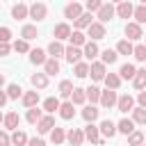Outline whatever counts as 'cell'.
Returning <instances> with one entry per match:
<instances>
[{
    "instance_id": "obj_1",
    "label": "cell",
    "mask_w": 146,
    "mask_h": 146,
    "mask_svg": "<svg viewBox=\"0 0 146 146\" xmlns=\"http://www.w3.org/2000/svg\"><path fill=\"white\" fill-rule=\"evenodd\" d=\"M89 75H91V80H96V82L105 80V75H107L105 64H103V62H91V64H89Z\"/></svg>"
},
{
    "instance_id": "obj_2",
    "label": "cell",
    "mask_w": 146,
    "mask_h": 146,
    "mask_svg": "<svg viewBox=\"0 0 146 146\" xmlns=\"http://www.w3.org/2000/svg\"><path fill=\"white\" fill-rule=\"evenodd\" d=\"M116 110L119 112H132L135 110V98L130 96V94H123V96H119V100H116Z\"/></svg>"
},
{
    "instance_id": "obj_3",
    "label": "cell",
    "mask_w": 146,
    "mask_h": 146,
    "mask_svg": "<svg viewBox=\"0 0 146 146\" xmlns=\"http://www.w3.org/2000/svg\"><path fill=\"white\" fill-rule=\"evenodd\" d=\"M87 32H89V36H91V41H98V39H105V23H100V21H96V23H91V25L87 27Z\"/></svg>"
},
{
    "instance_id": "obj_4",
    "label": "cell",
    "mask_w": 146,
    "mask_h": 146,
    "mask_svg": "<svg viewBox=\"0 0 146 146\" xmlns=\"http://www.w3.org/2000/svg\"><path fill=\"white\" fill-rule=\"evenodd\" d=\"M116 100H119V96H116V89H107V91H103V94H100V105H103L105 110L114 107V105H116Z\"/></svg>"
},
{
    "instance_id": "obj_5",
    "label": "cell",
    "mask_w": 146,
    "mask_h": 146,
    "mask_svg": "<svg viewBox=\"0 0 146 146\" xmlns=\"http://www.w3.org/2000/svg\"><path fill=\"white\" fill-rule=\"evenodd\" d=\"M48 16V7L43 5V2H34L32 7H30V18H34V21H43Z\"/></svg>"
},
{
    "instance_id": "obj_6",
    "label": "cell",
    "mask_w": 146,
    "mask_h": 146,
    "mask_svg": "<svg viewBox=\"0 0 146 146\" xmlns=\"http://www.w3.org/2000/svg\"><path fill=\"white\" fill-rule=\"evenodd\" d=\"M114 14H116L114 5H112V2H103V7L98 9V21H100V23H107V21H112Z\"/></svg>"
},
{
    "instance_id": "obj_7",
    "label": "cell",
    "mask_w": 146,
    "mask_h": 146,
    "mask_svg": "<svg viewBox=\"0 0 146 146\" xmlns=\"http://www.w3.org/2000/svg\"><path fill=\"white\" fill-rule=\"evenodd\" d=\"M66 139H68L71 146H82V141H84L87 137H84V130H80V128H71L68 135H66Z\"/></svg>"
},
{
    "instance_id": "obj_8",
    "label": "cell",
    "mask_w": 146,
    "mask_h": 146,
    "mask_svg": "<svg viewBox=\"0 0 146 146\" xmlns=\"http://www.w3.org/2000/svg\"><path fill=\"white\" fill-rule=\"evenodd\" d=\"M52 128H55V119H52V114H46V116H41V119H39V123H36V130H39L41 135L50 132Z\"/></svg>"
},
{
    "instance_id": "obj_9",
    "label": "cell",
    "mask_w": 146,
    "mask_h": 146,
    "mask_svg": "<svg viewBox=\"0 0 146 146\" xmlns=\"http://www.w3.org/2000/svg\"><path fill=\"white\" fill-rule=\"evenodd\" d=\"M84 137H87L89 141H94V144H103V141H100V128L94 125V123H87V125H84Z\"/></svg>"
},
{
    "instance_id": "obj_10",
    "label": "cell",
    "mask_w": 146,
    "mask_h": 146,
    "mask_svg": "<svg viewBox=\"0 0 146 146\" xmlns=\"http://www.w3.org/2000/svg\"><path fill=\"white\" fill-rule=\"evenodd\" d=\"M125 36L130 39V41H139L144 34H141V25L139 23H128L125 25Z\"/></svg>"
},
{
    "instance_id": "obj_11",
    "label": "cell",
    "mask_w": 146,
    "mask_h": 146,
    "mask_svg": "<svg viewBox=\"0 0 146 146\" xmlns=\"http://www.w3.org/2000/svg\"><path fill=\"white\" fill-rule=\"evenodd\" d=\"M64 16H66V18H71V21H75L78 16H82V7L73 0V2H68V5L64 7Z\"/></svg>"
},
{
    "instance_id": "obj_12",
    "label": "cell",
    "mask_w": 146,
    "mask_h": 146,
    "mask_svg": "<svg viewBox=\"0 0 146 146\" xmlns=\"http://www.w3.org/2000/svg\"><path fill=\"white\" fill-rule=\"evenodd\" d=\"M82 55H84V52H82L78 46H68V48H66V52H64V57H66V62H68V64H78Z\"/></svg>"
},
{
    "instance_id": "obj_13",
    "label": "cell",
    "mask_w": 146,
    "mask_h": 146,
    "mask_svg": "<svg viewBox=\"0 0 146 146\" xmlns=\"http://www.w3.org/2000/svg\"><path fill=\"white\" fill-rule=\"evenodd\" d=\"M27 16H30V7H25L23 2H18V5H14V7H11V18L23 21V18H27Z\"/></svg>"
},
{
    "instance_id": "obj_14",
    "label": "cell",
    "mask_w": 146,
    "mask_h": 146,
    "mask_svg": "<svg viewBox=\"0 0 146 146\" xmlns=\"http://www.w3.org/2000/svg\"><path fill=\"white\" fill-rule=\"evenodd\" d=\"M52 34H55V39H57V41H64V39H68V36H71V27H68L66 23H59V25H55Z\"/></svg>"
},
{
    "instance_id": "obj_15",
    "label": "cell",
    "mask_w": 146,
    "mask_h": 146,
    "mask_svg": "<svg viewBox=\"0 0 146 146\" xmlns=\"http://www.w3.org/2000/svg\"><path fill=\"white\" fill-rule=\"evenodd\" d=\"M64 52H66V48L55 39V41H50V46H48V55L50 57H55V59H59V57H64Z\"/></svg>"
},
{
    "instance_id": "obj_16",
    "label": "cell",
    "mask_w": 146,
    "mask_h": 146,
    "mask_svg": "<svg viewBox=\"0 0 146 146\" xmlns=\"http://www.w3.org/2000/svg\"><path fill=\"white\" fill-rule=\"evenodd\" d=\"M21 98H23V105H25V107H36V105H39V91H36V89H34V91H25Z\"/></svg>"
},
{
    "instance_id": "obj_17",
    "label": "cell",
    "mask_w": 146,
    "mask_h": 146,
    "mask_svg": "<svg viewBox=\"0 0 146 146\" xmlns=\"http://www.w3.org/2000/svg\"><path fill=\"white\" fill-rule=\"evenodd\" d=\"M59 116H62L64 121H71V119L75 116V110H73V103H71V100H66V103L59 105Z\"/></svg>"
},
{
    "instance_id": "obj_18",
    "label": "cell",
    "mask_w": 146,
    "mask_h": 146,
    "mask_svg": "<svg viewBox=\"0 0 146 146\" xmlns=\"http://www.w3.org/2000/svg\"><path fill=\"white\" fill-rule=\"evenodd\" d=\"M98 128H100V132H103L105 137H110V139H112V137H114V135L119 132V130H116V123H112L110 119H105V121H100V125H98Z\"/></svg>"
},
{
    "instance_id": "obj_19",
    "label": "cell",
    "mask_w": 146,
    "mask_h": 146,
    "mask_svg": "<svg viewBox=\"0 0 146 146\" xmlns=\"http://www.w3.org/2000/svg\"><path fill=\"white\" fill-rule=\"evenodd\" d=\"M135 14V7L125 0V2H119V7H116V16H121V18H130Z\"/></svg>"
},
{
    "instance_id": "obj_20",
    "label": "cell",
    "mask_w": 146,
    "mask_h": 146,
    "mask_svg": "<svg viewBox=\"0 0 146 146\" xmlns=\"http://www.w3.org/2000/svg\"><path fill=\"white\" fill-rule=\"evenodd\" d=\"M82 52H84V57H87L89 62H91V59H96V57L100 55V50H98L96 41H87V43H84V50H82Z\"/></svg>"
},
{
    "instance_id": "obj_21",
    "label": "cell",
    "mask_w": 146,
    "mask_h": 146,
    "mask_svg": "<svg viewBox=\"0 0 146 146\" xmlns=\"http://www.w3.org/2000/svg\"><path fill=\"white\" fill-rule=\"evenodd\" d=\"M30 82H32L34 89H46V87H48V75H46V73H34V75L30 78Z\"/></svg>"
},
{
    "instance_id": "obj_22",
    "label": "cell",
    "mask_w": 146,
    "mask_h": 146,
    "mask_svg": "<svg viewBox=\"0 0 146 146\" xmlns=\"http://www.w3.org/2000/svg\"><path fill=\"white\" fill-rule=\"evenodd\" d=\"M43 73H46V75H57V73H59V62H57L55 57L46 59V64H43Z\"/></svg>"
},
{
    "instance_id": "obj_23",
    "label": "cell",
    "mask_w": 146,
    "mask_h": 146,
    "mask_svg": "<svg viewBox=\"0 0 146 146\" xmlns=\"http://www.w3.org/2000/svg\"><path fill=\"white\" fill-rule=\"evenodd\" d=\"M18 121H21V116H18L16 112H9V114H5V121H2V123H5L7 130H16V128H18Z\"/></svg>"
},
{
    "instance_id": "obj_24",
    "label": "cell",
    "mask_w": 146,
    "mask_h": 146,
    "mask_svg": "<svg viewBox=\"0 0 146 146\" xmlns=\"http://www.w3.org/2000/svg\"><path fill=\"white\" fill-rule=\"evenodd\" d=\"M116 130H119L121 135H130V132L135 130V121H132V119H121V121L116 123Z\"/></svg>"
},
{
    "instance_id": "obj_25",
    "label": "cell",
    "mask_w": 146,
    "mask_h": 146,
    "mask_svg": "<svg viewBox=\"0 0 146 146\" xmlns=\"http://www.w3.org/2000/svg\"><path fill=\"white\" fill-rule=\"evenodd\" d=\"M132 84H135V89H146V68H137Z\"/></svg>"
},
{
    "instance_id": "obj_26",
    "label": "cell",
    "mask_w": 146,
    "mask_h": 146,
    "mask_svg": "<svg viewBox=\"0 0 146 146\" xmlns=\"http://www.w3.org/2000/svg\"><path fill=\"white\" fill-rule=\"evenodd\" d=\"M73 23H75V30H84V27H89V25L94 23V21H91V11H87V14L78 16V18L73 21Z\"/></svg>"
},
{
    "instance_id": "obj_27",
    "label": "cell",
    "mask_w": 146,
    "mask_h": 146,
    "mask_svg": "<svg viewBox=\"0 0 146 146\" xmlns=\"http://www.w3.org/2000/svg\"><path fill=\"white\" fill-rule=\"evenodd\" d=\"M46 59H48V57H46V52H43L41 48L30 50V62H32V64H36V66H39V64H46Z\"/></svg>"
},
{
    "instance_id": "obj_28",
    "label": "cell",
    "mask_w": 146,
    "mask_h": 146,
    "mask_svg": "<svg viewBox=\"0 0 146 146\" xmlns=\"http://www.w3.org/2000/svg\"><path fill=\"white\" fill-rule=\"evenodd\" d=\"M84 100H87V89L75 87V89H73V94H71V103H73V105H82Z\"/></svg>"
},
{
    "instance_id": "obj_29",
    "label": "cell",
    "mask_w": 146,
    "mask_h": 146,
    "mask_svg": "<svg viewBox=\"0 0 146 146\" xmlns=\"http://www.w3.org/2000/svg\"><path fill=\"white\" fill-rule=\"evenodd\" d=\"M98 112H100V110H96L94 105H87V107L82 110V119H84L87 123H94V121L98 119Z\"/></svg>"
},
{
    "instance_id": "obj_30",
    "label": "cell",
    "mask_w": 146,
    "mask_h": 146,
    "mask_svg": "<svg viewBox=\"0 0 146 146\" xmlns=\"http://www.w3.org/2000/svg\"><path fill=\"white\" fill-rule=\"evenodd\" d=\"M132 50H135V46L130 43V39H123V41L116 43V52L119 55H132Z\"/></svg>"
},
{
    "instance_id": "obj_31",
    "label": "cell",
    "mask_w": 146,
    "mask_h": 146,
    "mask_svg": "<svg viewBox=\"0 0 146 146\" xmlns=\"http://www.w3.org/2000/svg\"><path fill=\"white\" fill-rule=\"evenodd\" d=\"M135 73H137V68H135L132 64H123V66L119 68V75H121V80H132V78H135Z\"/></svg>"
},
{
    "instance_id": "obj_32",
    "label": "cell",
    "mask_w": 146,
    "mask_h": 146,
    "mask_svg": "<svg viewBox=\"0 0 146 146\" xmlns=\"http://www.w3.org/2000/svg\"><path fill=\"white\" fill-rule=\"evenodd\" d=\"M73 89H75V87H73L71 80H62V82H59V96H62V98H71Z\"/></svg>"
},
{
    "instance_id": "obj_33",
    "label": "cell",
    "mask_w": 146,
    "mask_h": 146,
    "mask_svg": "<svg viewBox=\"0 0 146 146\" xmlns=\"http://www.w3.org/2000/svg\"><path fill=\"white\" fill-rule=\"evenodd\" d=\"M21 36H23L25 41H32V39H36V36H39V32H36V27H34V25H23Z\"/></svg>"
},
{
    "instance_id": "obj_34",
    "label": "cell",
    "mask_w": 146,
    "mask_h": 146,
    "mask_svg": "<svg viewBox=\"0 0 146 146\" xmlns=\"http://www.w3.org/2000/svg\"><path fill=\"white\" fill-rule=\"evenodd\" d=\"M116 57H119V52H116V50H110V48H105V50L100 52V62H103V64H114Z\"/></svg>"
},
{
    "instance_id": "obj_35",
    "label": "cell",
    "mask_w": 146,
    "mask_h": 146,
    "mask_svg": "<svg viewBox=\"0 0 146 146\" xmlns=\"http://www.w3.org/2000/svg\"><path fill=\"white\" fill-rule=\"evenodd\" d=\"M105 84H107V89H119L121 75H119V73H107V75H105Z\"/></svg>"
},
{
    "instance_id": "obj_36",
    "label": "cell",
    "mask_w": 146,
    "mask_h": 146,
    "mask_svg": "<svg viewBox=\"0 0 146 146\" xmlns=\"http://www.w3.org/2000/svg\"><path fill=\"white\" fill-rule=\"evenodd\" d=\"M64 139H66V132H64V128H57V125H55V128L50 130V141H52V144H62Z\"/></svg>"
},
{
    "instance_id": "obj_37",
    "label": "cell",
    "mask_w": 146,
    "mask_h": 146,
    "mask_svg": "<svg viewBox=\"0 0 146 146\" xmlns=\"http://www.w3.org/2000/svg\"><path fill=\"white\" fill-rule=\"evenodd\" d=\"M11 144H14V146H25V144H27V135H25L23 130L16 128L14 135H11Z\"/></svg>"
},
{
    "instance_id": "obj_38",
    "label": "cell",
    "mask_w": 146,
    "mask_h": 146,
    "mask_svg": "<svg viewBox=\"0 0 146 146\" xmlns=\"http://www.w3.org/2000/svg\"><path fill=\"white\" fill-rule=\"evenodd\" d=\"M68 39H71V46H78V48L87 43V36H84V34H82L80 30H75V32H71V36H68Z\"/></svg>"
},
{
    "instance_id": "obj_39",
    "label": "cell",
    "mask_w": 146,
    "mask_h": 146,
    "mask_svg": "<svg viewBox=\"0 0 146 146\" xmlns=\"http://www.w3.org/2000/svg\"><path fill=\"white\" fill-rule=\"evenodd\" d=\"M59 105H62V103H59V98H46V100H43V110H46L48 114L57 112V110H59Z\"/></svg>"
},
{
    "instance_id": "obj_40",
    "label": "cell",
    "mask_w": 146,
    "mask_h": 146,
    "mask_svg": "<svg viewBox=\"0 0 146 146\" xmlns=\"http://www.w3.org/2000/svg\"><path fill=\"white\" fill-rule=\"evenodd\" d=\"M43 114H41V110H36V107H27V114H25V121L27 123H39V119H41Z\"/></svg>"
},
{
    "instance_id": "obj_41",
    "label": "cell",
    "mask_w": 146,
    "mask_h": 146,
    "mask_svg": "<svg viewBox=\"0 0 146 146\" xmlns=\"http://www.w3.org/2000/svg\"><path fill=\"white\" fill-rule=\"evenodd\" d=\"M132 121L135 123H146V107H135L132 110Z\"/></svg>"
},
{
    "instance_id": "obj_42",
    "label": "cell",
    "mask_w": 146,
    "mask_h": 146,
    "mask_svg": "<svg viewBox=\"0 0 146 146\" xmlns=\"http://www.w3.org/2000/svg\"><path fill=\"white\" fill-rule=\"evenodd\" d=\"M73 73H75V78H87V75H89V64H84V62H78Z\"/></svg>"
},
{
    "instance_id": "obj_43",
    "label": "cell",
    "mask_w": 146,
    "mask_h": 146,
    "mask_svg": "<svg viewBox=\"0 0 146 146\" xmlns=\"http://www.w3.org/2000/svg\"><path fill=\"white\" fill-rule=\"evenodd\" d=\"M100 89L98 87H89L87 89V100H91V103H100Z\"/></svg>"
},
{
    "instance_id": "obj_44",
    "label": "cell",
    "mask_w": 146,
    "mask_h": 146,
    "mask_svg": "<svg viewBox=\"0 0 146 146\" xmlns=\"http://www.w3.org/2000/svg\"><path fill=\"white\" fill-rule=\"evenodd\" d=\"M128 144H130V146H139V144H144V135L137 132V130H132V132L128 135Z\"/></svg>"
},
{
    "instance_id": "obj_45",
    "label": "cell",
    "mask_w": 146,
    "mask_h": 146,
    "mask_svg": "<svg viewBox=\"0 0 146 146\" xmlns=\"http://www.w3.org/2000/svg\"><path fill=\"white\" fill-rule=\"evenodd\" d=\"M132 55H135V59H137V62H146V43H139V46H135Z\"/></svg>"
},
{
    "instance_id": "obj_46",
    "label": "cell",
    "mask_w": 146,
    "mask_h": 146,
    "mask_svg": "<svg viewBox=\"0 0 146 146\" xmlns=\"http://www.w3.org/2000/svg\"><path fill=\"white\" fill-rule=\"evenodd\" d=\"M135 18H137V23L141 25V23H146V5H139V7H135V14H132Z\"/></svg>"
},
{
    "instance_id": "obj_47",
    "label": "cell",
    "mask_w": 146,
    "mask_h": 146,
    "mask_svg": "<svg viewBox=\"0 0 146 146\" xmlns=\"http://www.w3.org/2000/svg\"><path fill=\"white\" fill-rule=\"evenodd\" d=\"M14 50L16 52H30V43L25 39H18V41H14Z\"/></svg>"
},
{
    "instance_id": "obj_48",
    "label": "cell",
    "mask_w": 146,
    "mask_h": 146,
    "mask_svg": "<svg viewBox=\"0 0 146 146\" xmlns=\"http://www.w3.org/2000/svg\"><path fill=\"white\" fill-rule=\"evenodd\" d=\"M7 96H9V98H21V96H23V89H21L18 84H9V87H7Z\"/></svg>"
},
{
    "instance_id": "obj_49",
    "label": "cell",
    "mask_w": 146,
    "mask_h": 146,
    "mask_svg": "<svg viewBox=\"0 0 146 146\" xmlns=\"http://www.w3.org/2000/svg\"><path fill=\"white\" fill-rule=\"evenodd\" d=\"M89 11H98L100 7H103V0H87V5H84Z\"/></svg>"
},
{
    "instance_id": "obj_50",
    "label": "cell",
    "mask_w": 146,
    "mask_h": 146,
    "mask_svg": "<svg viewBox=\"0 0 146 146\" xmlns=\"http://www.w3.org/2000/svg\"><path fill=\"white\" fill-rule=\"evenodd\" d=\"M9 39H11V30L9 27H0V41L9 43Z\"/></svg>"
},
{
    "instance_id": "obj_51",
    "label": "cell",
    "mask_w": 146,
    "mask_h": 146,
    "mask_svg": "<svg viewBox=\"0 0 146 146\" xmlns=\"http://www.w3.org/2000/svg\"><path fill=\"white\" fill-rule=\"evenodd\" d=\"M0 146H11V137L5 130H0Z\"/></svg>"
},
{
    "instance_id": "obj_52",
    "label": "cell",
    "mask_w": 146,
    "mask_h": 146,
    "mask_svg": "<svg viewBox=\"0 0 146 146\" xmlns=\"http://www.w3.org/2000/svg\"><path fill=\"white\" fill-rule=\"evenodd\" d=\"M9 50H11V48H9V43L0 41V57H7V55H9Z\"/></svg>"
},
{
    "instance_id": "obj_53",
    "label": "cell",
    "mask_w": 146,
    "mask_h": 146,
    "mask_svg": "<svg viewBox=\"0 0 146 146\" xmlns=\"http://www.w3.org/2000/svg\"><path fill=\"white\" fill-rule=\"evenodd\" d=\"M27 146H46V141L39 137H32V139H27Z\"/></svg>"
},
{
    "instance_id": "obj_54",
    "label": "cell",
    "mask_w": 146,
    "mask_h": 146,
    "mask_svg": "<svg viewBox=\"0 0 146 146\" xmlns=\"http://www.w3.org/2000/svg\"><path fill=\"white\" fill-rule=\"evenodd\" d=\"M137 100H139V107H146V91H139Z\"/></svg>"
},
{
    "instance_id": "obj_55",
    "label": "cell",
    "mask_w": 146,
    "mask_h": 146,
    "mask_svg": "<svg viewBox=\"0 0 146 146\" xmlns=\"http://www.w3.org/2000/svg\"><path fill=\"white\" fill-rule=\"evenodd\" d=\"M7 100H9V96H7V91H2V89H0V107H2V105H5Z\"/></svg>"
},
{
    "instance_id": "obj_56",
    "label": "cell",
    "mask_w": 146,
    "mask_h": 146,
    "mask_svg": "<svg viewBox=\"0 0 146 146\" xmlns=\"http://www.w3.org/2000/svg\"><path fill=\"white\" fill-rule=\"evenodd\" d=\"M2 84H5V75L0 73V89H2Z\"/></svg>"
},
{
    "instance_id": "obj_57",
    "label": "cell",
    "mask_w": 146,
    "mask_h": 146,
    "mask_svg": "<svg viewBox=\"0 0 146 146\" xmlns=\"http://www.w3.org/2000/svg\"><path fill=\"white\" fill-rule=\"evenodd\" d=\"M110 2H116V5H119V2H125V0H110Z\"/></svg>"
},
{
    "instance_id": "obj_58",
    "label": "cell",
    "mask_w": 146,
    "mask_h": 146,
    "mask_svg": "<svg viewBox=\"0 0 146 146\" xmlns=\"http://www.w3.org/2000/svg\"><path fill=\"white\" fill-rule=\"evenodd\" d=\"M2 121H5V116H2V112H0V123H2Z\"/></svg>"
},
{
    "instance_id": "obj_59",
    "label": "cell",
    "mask_w": 146,
    "mask_h": 146,
    "mask_svg": "<svg viewBox=\"0 0 146 146\" xmlns=\"http://www.w3.org/2000/svg\"><path fill=\"white\" fill-rule=\"evenodd\" d=\"M139 146H146V141H144V144H139Z\"/></svg>"
},
{
    "instance_id": "obj_60",
    "label": "cell",
    "mask_w": 146,
    "mask_h": 146,
    "mask_svg": "<svg viewBox=\"0 0 146 146\" xmlns=\"http://www.w3.org/2000/svg\"><path fill=\"white\" fill-rule=\"evenodd\" d=\"M141 5H146V0H141Z\"/></svg>"
},
{
    "instance_id": "obj_61",
    "label": "cell",
    "mask_w": 146,
    "mask_h": 146,
    "mask_svg": "<svg viewBox=\"0 0 146 146\" xmlns=\"http://www.w3.org/2000/svg\"><path fill=\"white\" fill-rule=\"evenodd\" d=\"M96 146H103V144H96Z\"/></svg>"
},
{
    "instance_id": "obj_62",
    "label": "cell",
    "mask_w": 146,
    "mask_h": 146,
    "mask_svg": "<svg viewBox=\"0 0 146 146\" xmlns=\"http://www.w3.org/2000/svg\"><path fill=\"white\" fill-rule=\"evenodd\" d=\"M144 141H146V135H144Z\"/></svg>"
},
{
    "instance_id": "obj_63",
    "label": "cell",
    "mask_w": 146,
    "mask_h": 146,
    "mask_svg": "<svg viewBox=\"0 0 146 146\" xmlns=\"http://www.w3.org/2000/svg\"><path fill=\"white\" fill-rule=\"evenodd\" d=\"M68 2H73V0H68Z\"/></svg>"
},
{
    "instance_id": "obj_64",
    "label": "cell",
    "mask_w": 146,
    "mask_h": 146,
    "mask_svg": "<svg viewBox=\"0 0 146 146\" xmlns=\"http://www.w3.org/2000/svg\"><path fill=\"white\" fill-rule=\"evenodd\" d=\"M144 43H146V41H144Z\"/></svg>"
}]
</instances>
